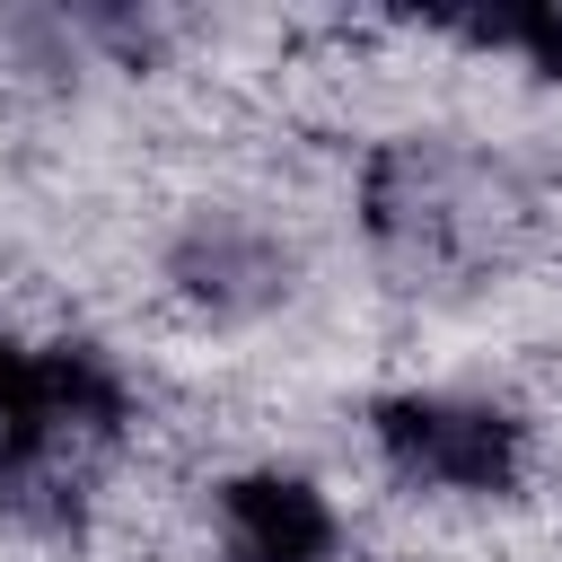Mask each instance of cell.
<instances>
[{
	"label": "cell",
	"instance_id": "obj_1",
	"mask_svg": "<svg viewBox=\"0 0 562 562\" xmlns=\"http://www.w3.org/2000/svg\"><path fill=\"white\" fill-rule=\"evenodd\" d=\"M378 448L439 492H509L518 474V422L465 395H395L378 404Z\"/></svg>",
	"mask_w": 562,
	"mask_h": 562
},
{
	"label": "cell",
	"instance_id": "obj_2",
	"mask_svg": "<svg viewBox=\"0 0 562 562\" xmlns=\"http://www.w3.org/2000/svg\"><path fill=\"white\" fill-rule=\"evenodd\" d=\"M220 536H228V562H325L334 509L299 474H237L220 492Z\"/></svg>",
	"mask_w": 562,
	"mask_h": 562
}]
</instances>
